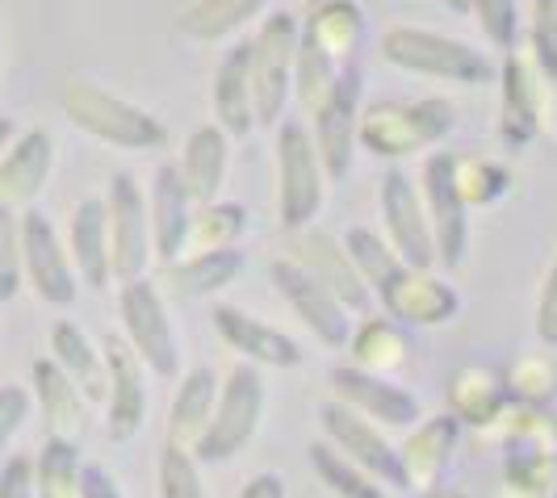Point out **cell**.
Masks as SVG:
<instances>
[{
	"instance_id": "38",
	"label": "cell",
	"mask_w": 557,
	"mask_h": 498,
	"mask_svg": "<svg viewBox=\"0 0 557 498\" xmlns=\"http://www.w3.org/2000/svg\"><path fill=\"white\" fill-rule=\"evenodd\" d=\"M453 185H457V197L466 201V210H486L511 194V167L491 155H457Z\"/></svg>"
},
{
	"instance_id": "56",
	"label": "cell",
	"mask_w": 557,
	"mask_h": 498,
	"mask_svg": "<svg viewBox=\"0 0 557 498\" xmlns=\"http://www.w3.org/2000/svg\"><path fill=\"white\" fill-rule=\"evenodd\" d=\"M310 4H319V0H310Z\"/></svg>"
},
{
	"instance_id": "2",
	"label": "cell",
	"mask_w": 557,
	"mask_h": 498,
	"mask_svg": "<svg viewBox=\"0 0 557 498\" xmlns=\"http://www.w3.org/2000/svg\"><path fill=\"white\" fill-rule=\"evenodd\" d=\"M59 105L76 130L106 147H117V151H160L168 142V126L156 113L117 97V92H106L101 84L81 80V76L63 80Z\"/></svg>"
},
{
	"instance_id": "39",
	"label": "cell",
	"mask_w": 557,
	"mask_h": 498,
	"mask_svg": "<svg viewBox=\"0 0 557 498\" xmlns=\"http://www.w3.org/2000/svg\"><path fill=\"white\" fill-rule=\"evenodd\" d=\"M307 457H310L314 477H319L335 498H386L382 495V482H373L361 465H352V461H348L339 448H332V444L314 440L307 448Z\"/></svg>"
},
{
	"instance_id": "29",
	"label": "cell",
	"mask_w": 557,
	"mask_h": 498,
	"mask_svg": "<svg viewBox=\"0 0 557 498\" xmlns=\"http://www.w3.org/2000/svg\"><path fill=\"white\" fill-rule=\"evenodd\" d=\"M248 59H251V42H235V47L223 55V63H219V72H214V88H210L214 122L223 126L231 139H248L251 130H256Z\"/></svg>"
},
{
	"instance_id": "26",
	"label": "cell",
	"mask_w": 557,
	"mask_h": 498,
	"mask_svg": "<svg viewBox=\"0 0 557 498\" xmlns=\"http://www.w3.org/2000/svg\"><path fill=\"white\" fill-rule=\"evenodd\" d=\"M67 251H72L76 277H81L88 289H106L113 281L110 214H106V201H101V197H88V201L76 206L72 231H67Z\"/></svg>"
},
{
	"instance_id": "47",
	"label": "cell",
	"mask_w": 557,
	"mask_h": 498,
	"mask_svg": "<svg viewBox=\"0 0 557 498\" xmlns=\"http://www.w3.org/2000/svg\"><path fill=\"white\" fill-rule=\"evenodd\" d=\"M29 411H34V394L26 386H0V461L9 457V444L26 427Z\"/></svg>"
},
{
	"instance_id": "31",
	"label": "cell",
	"mask_w": 557,
	"mask_h": 498,
	"mask_svg": "<svg viewBox=\"0 0 557 498\" xmlns=\"http://www.w3.org/2000/svg\"><path fill=\"white\" fill-rule=\"evenodd\" d=\"M51 360L76 382L84 402H106V352L72 319H59L51 327Z\"/></svg>"
},
{
	"instance_id": "7",
	"label": "cell",
	"mask_w": 557,
	"mask_h": 498,
	"mask_svg": "<svg viewBox=\"0 0 557 498\" xmlns=\"http://www.w3.org/2000/svg\"><path fill=\"white\" fill-rule=\"evenodd\" d=\"M117 314H122L126 344L143 360V369L156 373L160 382H176L181 377V344H176V332H172V319H168V306L156 289V281H122Z\"/></svg>"
},
{
	"instance_id": "28",
	"label": "cell",
	"mask_w": 557,
	"mask_h": 498,
	"mask_svg": "<svg viewBox=\"0 0 557 498\" xmlns=\"http://www.w3.org/2000/svg\"><path fill=\"white\" fill-rule=\"evenodd\" d=\"M29 386H34L38 411L47 419V436L76 444V436H81L84 427V407H88L84 394L76 389V382L51 357H42L29 364Z\"/></svg>"
},
{
	"instance_id": "57",
	"label": "cell",
	"mask_w": 557,
	"mask_h": 498,
	"mask_svg": "<svg viewBox=\"0 0 557 498\" xmlns=\"http://www.w3.org/2000/svg\"><path fill=\"white\" fill-rule=\"evenodd\" d=\"M554 498H557V490H554Z\"/></svg>"
},
{
	"instance_id": "3",
	"label": "cell",
	"mask_w": 557,
	"mask_h": 498,
	"mask_svg": "<svg viewBox=\"0 0 557 498\" xmlns=\"http://www.w3.org/2000/svg\"><path fill=\"white\" fill-rule=\"evenodd\" d=\"M453 130H457V105L448 97L377 101L361 113L357 142L377 160H407V155L441 147Z\"/></svg>"
},
{
	"instance_id": "50",
	"label": "cell",
	"mask_w": 557,
	"mask_h": 498,
	"mask_svg": "<svg viewBox=\"0 0 557 498\" xmlns=\"http://www.w3.org/2000/svg\"><path fill=\"white\" fill-rule=\"evenodd\" d=\"M536 122H541V135L557 142V80L541 67H536Z\"/></svg>"
},
{
	"instance_id": "13",
	"label": "cell",
	"mask_w": 557,
	"mask_h": 498,
	"mask_svg": "<svg viewBox=\"0 0 557 498\" xmlns=\"http://www.w3.org/2000/svg\"><path fill=\"white\" fill-rule=\"evenodd\" d=\"M453 151H432L428 164H423V210H428V222H432V239H436V264L445 269H457L470 251V210L466 201L457 197V185H453Z\"/></svg>"
},
{
	"instance_id": "12",
	"label": "cell",
	"mask_w": 557,
	"mask_h": 498,
	"mask_svg": "<svg viewBox=\"0 0 557 498\" xmlns=\"http://www.w3.org/2000/svg\"><path fill=\"white\" fill-rule=\"evenodd\" d=\"M22 269H26L29 289L47 306H72L81 294V277L72 264V251L63 248L55 222L42 210L22 214Z\"/></svg>"
},
{
	"instance_id": "34",
	"label": "cell",
	"mask_w": 557,
	"mask_h": 498,
	"mask_svg": "<svg viewBox=\"0 0 557 498\" xmlns=\"http://www.w3.org/2000/svg\"><path fill=\"white\" fill-rule=\"evenodd\" d=\"M244 231H248V210L239 201H206V206H194V219H189V235H185L181 256H206V251L239 248Z\"/></svg>"
},
{
	"instance_id": "1",
	"label": "cell",
	"mask_w": 557,
	"mask_h": 498,
	"mask_svg": "<svg viewBox=\"0 0 557 498\" xmlns=\"http://www.w3.org/2000/svg\"><path fill=\"white\" fill-rule=\"evenodd\" d=\"M344 248L352 256L357 273L369 285V294L382 302L386 319L394 323H411V327H445L448 319H457L461 298L445 277H436L432 269H411L407 260H398V251L377 239L373 231L352 226L344 235Z\"/></svg>"
},
{
	"instance_id": "48",
	"label": "cell",
	"mask_w": 557,
	"mask_h": 498,
	"mask_svg": "<svg viewBox=\"0 0 557 498\" xmlns=\"http://www.w3.org/2000/svg\"><path fill=\"white\" fill-rule=\"evenodd\" d=\"M536 339L557 348V256L541 281V298H536Z\"/></svg>"
},
{
	"instance_id": "41",
	"label": "cell",
	"mask_w": 557,
	"mask_h": 498,
	"mask_svg": "<svg viewBox=\"0 0 557 498\" xmlns=\"http://www.w3.org/2000/svg\"><path fill=\"white\" fill-rule=\"evenodd\" d=\"M503 382H507V398L529 407H549L557 398V360L549 352H529L503 369Z\"/></svg>"
},
{
	"instance_id": "14",
	"label": "cell",
	"mask_w": 557,
	"mask_h": 498,
	"mask_svg": "<svg viewBox=\"0 0 557 498\" xmlns=\"http://www.w3.org/2000/svg\"><path fill=\"white\" fill-rule=\"evenodd\" d=\"M377 206H382V222H386V244L398 251V260H407L411 269H432L436 264L432 222H428V210H423L419 185L403 167H391L382 176Z\"/></svg>"
},
{
	"instance_id": "53",
	"label": "cell",
	"mask_w": 557,
	"mask_h": 498,
	"mask_svg": "<svg viewBox=\"0 0 557 498\" xmlns=\"http://www.w3.org/2000/svg\"><path fill=\"white\" fill-rule=\"evenodd\" d=\"M13 139H17V126H13V122L0 113V147H9Z\"/></svg>"
},
{
	"instance_id": "49",
	"label": "cell",
	"mask_w": 557,
	"mask_h": 498,
	"mask_svg": "<svg viewBox=\"0 0 557 498\" xmlns=\"http://www.w3.org/2000/svg\"><path fill=\"white\" fill-rule=\"evenodd\" d=\"M0 498H38L29 457H4L0 461Z\"/></svg>"
},
{
	"instance_id": "30",
	"label": "cell",
	"mask_w": 557,
	"mask_h": 498,
	"mask_svg": "<svg viewBox=\"0 0 557 498\" xmlns=\"http://www.w3.org/2000/svg\"><path fill=\"white\" fill-rule=\"evenodd\" d=\"M214 402H219V377H214V369H194V373H185L176 394H172V407H168V444L194 452L197 440H201L206 427H210Z\"/></svg>"
},
{
	"instance_id": "9",
	"label": "cell",
	"mask_w": 557,
	"mask_h": 498,
	"mask_svg": "<svg viewBox=\"0 0 557 498\" xmlns=\"http://www.w3.org/2000/svg\"><path fill=\"white\" fill-rule=\"evenodd\" d=\"M361 92H364L361 63H348L339 72V80H335L332 97L310 113V139H314V151L323 160L327 180H344L352 172V160H357V126H361Z\"/></svg>"
},
{
	"instance_id": "46",
	"label": "cell",
	"mask_w": 557,
	"mask_h": 498,
	"mask_svg": "<svg viewBox=\"0 0 557 498\" xmlns=\"http://www.w3.org/2000/svg\"><path fill=\"white\" fill-rule=\"evenodd\" d=\"M22 219L0 206V302H13L22 294Z\"/></svg>"
},
{
	"instance_id": "21",
	"label": "cell",
	"mask_w": 557,
	"mask_h": 498,
	"mask_svg": "<svg viewBox=\"0 0 557 498\" xmlns=\"http://www.w3.org/2000/svg\"><path fill=\"white\" fill-rule=\"evenodd\" d=\"M536 135V63L524 47H516L503 55L499 72V142L507 151H524Z\"/></svg>"
},
{
	"instance_id": "51",
	"label": "cell",
	"mask_w": 557,
	"mask_h": 498,
	"mask_svg": "<svg viewBox=\"0 0 557 498\" xmlns=\"http://www.w3.org/2000/svg\"><path fill=\"white\" fill-rule=\"evenodd\" d=\"M81 498H126V495H122V486L113 482V473L106 470V465H84Z\"/></svg>"
},
{
	"instance_id": "37",
	"label": "cell",
	"mask_w": 557,
	"mask_h": 498,
	"mask_svg": "<svg viewBox=\"0 0 557 498\" xmlns=\"http://www.w3.org/2000/svg\"><path fill=\"white\" fill-rule=\"evenodd\" d=\"M269 0H197L185 9L181 17V29L194 38V42H219V38H231L235 29H244L251 17L264 13Z\"/></svg>"
},
{
	"instance_id": "17",
	"label": "cell",
	"mask_w": 557,
	"mask_h": 498,
	"mask_svg": "<svg viewBox=\"0 0 557 498\" xmlns=\"http://www.w3.org/2000/svg\"><path fill=\"white\" fill-rule=\"evenodd\" d=\"M147 423V377L143 360L117 335L106 339V432L113 444L135 440Z\"/></svg>"
},
{
	"instance_id": "52",
	"label": "cell",
	"mask_w": 557,
	"mask_h": 498,
	"mask_svg": "<svg viewBox=\"0 0 557 498\" xmlns=\"http://www.w3.org/2000/svg\"><path fill=\"white\" fill-rule=\"evenodd\" d=\"M239 498H285V482H281V473H273V470L256 473Z\"/></svg>"
},
{
	"instance_id": "55",
	"label": "cell",
	"mask_w": 557,
	"mask_h": 498,
	"mask_svg": "<svg viewBox=\"0 0 557 498\" xmlns=\"http://www.w3.org/2000/svg\"><path fill=\"white\" fill-rule=\"evenodd\" d=\"M423 498H470V495H461V490H441V486H436V490H428Z\"/></svg>"
},
{
	"instance_id": "25",
	"label": "cell",
	"mask_w": 557,
	"mask_h": 498,
	"mask_svg": "<svg viewBox=\"0 0 557 498\" xmlns=\"http://www.w3.org/2000/svg\"><path fill=\"white\" fill-rule=\"evenodd\" d=\"M226 167H231V135H226L219 122L210 126H197L194 135L185 139V151H181V180H185V194L194 206H206V201H219L226 180Z\"/></svg>"
},
{
	"instance_id": "32",
	"label": "cell",
	"mask_w": 557,
	"mask_h": 498,
	"mask_svg": "<svg viewBox=\"0 0 557 498\" xmlns=\"http://www.w3.org/2000/svg\"><path fill=\"white\" fill-rule=\"evenodd\" d=\"M239 273H244V251L226 248V251H206V256L168 260L160 281H164L172 294H181V298H210V294H223Z\"/></svg>"
},
{
	"instance_id": "54",
	"label": "cell",
	"mask_w": 557,
	"mask_h": 498,
	"mask_svg": "<svg viewBox=\"0 0 557 498\" xmlns=\"http://www.w3.org/2000/svg\"><path fill=\"white\" fill-rule=\"evenodd\" d=\"M453 13H461V17H474V0H445Z\"/></svg>"
},
{
	"instance_id": "11",
	"label": "cell",
	"mask_w": 557,
	"mask_h": 498,
	"mask_svg": "<svg viewBox=\"0 0 557 498\" xmlns=\"http://www.w3.org/2000/svg\"><path fill=\"white\" fill-rule=\"evenodd\" d=\"M110 214V264L117 281H135L151 264V219H147V194L131 172H117L106 197Z\"/></svg>"
},
{
	"instance_id": "22",
	"label": "cell",
	"mask_w": 557,
	"mask_h": 498,
	"mask_svg": "<svg viewBox=\"0 0 557 498\" xmlns=\"http://www.w3.org/2000/svg\"><path fill=\"white\" fill-rule=\"evenodd\" d=\"M214 332L223 335L226 348H235L256 369H298L302 364V348L289 335L269 327L264 319H256L239 306H214Z\"/></svg>"
},
{
	"instance_id": "20",
	"label": "cell",
	"mask_w": 557,
	"mask_h": 498,
	"mask_svg": "<svg viewBox=\"0 0 557 498\" xmlns=\"http://www.w3.org/2000/svg\"><path fill=\"white\" fill-rule=\"evenodd\" d=\"M55 172V139L47 130H26L9 142L4 160H0V206L4 210H29L47 180Z\"/></svg>"
},
{
	"instance_id": "27",
	"label": "cell",
	"mask_w": 557,
	"mask_h": 498,
	"mask_svg": "<svg viewBox=\"0 0 557 498\" xmlns=\"http://www.w3.org/2000/svg\"><path fill=\"white\" fill-rule=\"evenodd\" d=\"M364 38V13L357 0H319L310 9L307 26H302V42L314 47L319 55H327L335 67L357 63Z\"/></svg>"
},
{
	"instance_id": "45",
	"label": "cell",
	"mask_w": 557,
	"mask_h": 498,
	"mask_svg": "<svg viewBox=\"0 0 557 498\" xmlns=\"http://www.w3.org/2000/svg\"><path fill=\"white\" fill-rule=\"evenodd\" d=\"M532 63L557 80V0H532L529 13V47Z\"/></svg>"
},
{
	"instance_id": "4",
	"label": "cell",
	"mask_w": 557,
	"mask_h": 498,
	"mask_svg": "<svg viewBox=\"0 0 557 498\" xmlns=\"http://www.w3.org/2000/svg\"><path fill=\"white\" fill-rule=\"evenodd\" d=\"M382 59L398 72H411V76H423V80L466 84V88L491 84V76H495L491 59L482 55L478 47L419 26L386 29L382 34Z\"/></svg>"
},
{
	"instance_id": "42",
	"label": "cell",
	"mask_w": 557,
	"mask_h": 498,
	"mask_svg": "<svg viewBox=\"0 0 557 498\" xmlns=\"http://www.w3.org/2000/svg\"><path fill=\"white\" fill-rule=\"evenodd\" d=\"M339 72H344V67H335L327 55H319L314 47L298 42V59H294V92H298L302 110L314 113L327 97H332Z\"/></svg>"
},
{
	"instance_id": "18",
	"label": "cell",
	"mask_w": 557,
	"mask_h": 498,
	"mask_svg": "<svg viewBox=\"0 0 557 498\" xmlns=\"http://www.w3.org/2000/svg\"><path fill=\"white\" fill-rule=\"evenodd\" d=\"M289 235H294L289 239V260L294 264H302L319 285H327L352 314L369 310L373 294H369V285L361 281V273H357V264H352V256H348L344 244H335L327 231H310V226L289 231Z\"/></svg>"
},
{
	"instance_id": "10",
	"label": "cell",
	"mask_w": 557,
	"mask_h": 498,
	"mask_svg": "<svg viewBox=\"0 0 557 498\" xmlns=\"http://www.w3.org/2000/svg\"><path fill=\"white\" fill-rule=\"evenodd\" d=\"M269 277H273V289H277L281 302L294 310V319H302V327L323 348H344L348 344V335H352V310L339 302L327 285H319L294 260H277L269 269Z\"/></svg>"
},
{
	"instance_id": "44",
	"label": "cell",
	"mask_w": 557,
	"mask_h": 498,
	"mask_svg": "<svg viewBox=\"0 0 557 498\" xmlns=\"http://www.w3.org/2000/svg\"><path fill=\"white\" fill-rule=\"evenodd\" d=\"M474 17L486 42L499 47L503 55L520 47V0H474Z\"/></svg>"
},
{
	"instance_id": "16",
	"label": "cell",
	"mask_w": 557,
	"mask_h": 498,
	"mask_svg": "<svg viewBox=\"0 0 557 498\" xmlns=\"http://www.w3.org/2000/svg\"><path fill=\"white\" fill-rule=\"evenodd\" d=\"M332 389L335 402L352 407L357 415H364L377 427H416L423 411H419V398L407 394L403 386H394L391 377H377V373H364L357 364H339L332 369Z\"/></svg>"
},
{
	"instance_id": "23",
	"label": "cell",
	"mask_w": 557,
	"mask_h": 498,
	"mask_svg": "<svg viewBox=\"0 0 557 498\" xmlns=\"http://www.w3.org/2000/svg\"><path fill=\"white\" fill-rule=\"evenodd\" d=\"M147 219H151V251L156 260H181L185 235H189V219H194V201L185 194V180L176 164L156 167L151 189H147Z\"/></svg>"
},
{
	"instance_id": "40",
	"label": "cell",
	"mask_w": 557,
	"mask_h": 498,
	"mask_svg": "<svg viewBox=\"0 0 557 498\" xmlns=\"http://www.w3.org/2000/svg\"><path fill=\"white\" fill-rule=\"evenodd\" d=\"M81 452L72 440H55L47 436L38 461H34V486L38 498H81Z\"/></svg>"
},
{
	"instance_id": "36",
	"label": "cell",
	"mask_w": 557,
	"mask_h": 498,
	"mask_svg": "<svg viewBox=\"0 0 557 498\" xmlns=\"http://www.w3.org/2000/svg\"><path fill=\"white\" fill-rule=\"evenodd\" d=\"M503 448L520 444V448H545V452H557V415L549 407H529V402H516L507 398L495 423L486 427Z\"/></svg>"
},
{
	"instance_id": "6",
	"label": "cell",
	"mask_w": 557,
	"mask_h": 498,
	"mask_svg": "<svg viewBox=\"0 0 557 498\" xmlns=\"http://www.w3.org/2000/svg\"><path fill=\"white\" fill-rule=\"evenodd\" d=\"M302 26L289 13H269L264 26L251 38L248 80L256 126H281L289 92H294V59H298Z\"/></svg>"
},
{
	"instance_id": "8",
	"label": "cell",
	"mask_w": 557,
	"mask_h": 498,
	"mask_svg": "<svg viewBox=\"0 0 557 498\" xmlns=\"http://www.w3.org/2000/svg\"><path fill=\"white\" fill-rule=\"evenodd\" d=\"M323 160L314 151L310 126H277V219L285 231H302L323 210Z\"/></svg>"
},
{
	"instance_id": "35",
	"label": "cell",
	"mask_w": 557,
	"mask_h": 498,
	"mask_svg": "<svg viewBox=\"0 0 557 498\" xmlns=\"http://www.w3.org/2000/svg\"><path fill=\"white\" fill-rule=\"evenodd\" d=\"M557 490V452L520 448L503 452V498H554Z\"/></svg>"
},
{
	"instance_id": "33",
	"label": "cell",
	"mask_w": 557,
	"mask_h": 498,
	"mask_svg": "<svg viewBox=\"0 0 557 498\" xmlns=\"http://www.w3.org/2000/svg\"><path fill=\"white\" fill-rule=\"evenodd\" d=\"M348 348H352V364L364 373H377V377H394L407 360H411V339L403 332V323L394 319H364L357 332L348 335Z\"/></svg>"
},
{
	"instance_id": "15",
	"label": "cell",
	"mask_w": 557,
	"mask_h": 498,
	"mask_svg": "<svg viewBox=\"0 0 557 498\" xmlns=\"http://www.w3.org/2000/svg\"><path fill=\"white\" fill-rule=\"evenodd\" d=\"M319 423H323V432H327L332 448H339L352 465H361L373 482L403 490L398 448L386 440V432H382L377 423H369L364 415H357L352 407H344V402H335V398L319 407Z\"/></svg>"
},
{
	"instance_id": "43",
	"label": "cell",
	"mask_w": 557,
	"mask_h": 498,
	"mask_svg": "<svg viewBox=\"0 0 557 498\" xmlns=\"http://www.w3.org/2000/svg\"><path fill=\"white\" fill-rule=\"evenodd\" d=\"M156 482H160V498H206V486H201V470H197L194 452H185V448H176V444H164Z\"/></svg>"
},
{
	"instance_id": "19",
	"label": "cell",
	"mask_w": 557,
	"mask_h": 498,
	"mask_svg": "<svg viewBox=\"0 0 557 498\" xmlns=\"http://www.w3.org/2000/svg\"><path fill=\"white\" fill-rule=\"evenodd\" d=\"M461 423L448 415H432L411 427V436L398 444V465H403V490H416L428 495L445 482L448 465H453V452L461 444Z\"/></svg>"
},
{
	"instance_id": "24",
	"label": "cell",
	"mask_w": 557,
	"mask_h": 498,
	"mask_svg": "<svg viewBox=\"0 0 557 498\" xmlns=\"http://www.w3.org/2000/svg\"><path fill=\"white\" fill-rule=\"evenodd\" d=\"M448 398V415L457 419L461 427H491L495 415L507 407V382H503V369L495 364H482V360H470L461 364L445 386Z\"/></svg>"
},
{
	"instance_id": "5",
	"label": "cell",
	"mask_w": 557,
	"mask_h": 498,
	"mask_svg": "<svg viewBox=\"0 0 557 498\" xmlns=\"http://www.w3.org/2000/svg\"><path fill=\"white\" fill-rule=\"evenodd\" d=\"M264 407H269V389H264L260 369L251 360L235 364L223 377V386H219V402H214L210 427H206V436L194 448L197 465H223L231 457H239L251 444V436L260 432Z\"/></svg>"
}]
</instances>
